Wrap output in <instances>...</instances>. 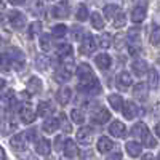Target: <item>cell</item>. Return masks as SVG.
I'll use <instances>...</instances> for the list:
<instances>
[{
  "instance_id": "cell-55",
  "label": "cell",
  "mask_w": 160,
  "mask_h": 160,
  "mask_svg": "<svg viewBox=\"0 0 160 160\" xmlns=\"http://www.w3.org/2000/svg\"><path fill=\"white\" fill-rule=\"evenodd\" d=\"M155 135L160 138V123H157V125H155Z\"/></svg>"
},
{
  "instance_id": "cell-24",
  "label": "cell",
  "mask_w": 160,
  "mask_h": 160,
  "mask_svg": "<svg viewBox=\"0 0 160 160\" xmlns=\"http://www.w3.org/2000/svg\"><path fill=\"white\" fill-rule=\"evenodd\" d=\"M144 19H146V7L138 5V7H135V8L131 10V21H133V22L139 24V22H142Z\"/></svg>"
},
{
  "instance_id": "cell-27",
  "label": "cell",
  "mask_w": 160,
  "mask_h": 160,
  "mask_svg": "<svg viewBox=\"0 0 160 160\" xmlns=\"http://www.w3.org/2000/svg\"><path fill=\"white\" fill-rule=\"evenodd\" d=\"M0 98H2V101H5V104L7 106H15V102H16V96H15V91L13 90H10V88H5V90H2L0 91Z\"/></svg>"
},
{
  "instance_id": "cell-16",
  "label": "cell",
  "mask_w": 160,
  "mask_h": 160,
  "mask_svg": "<svg viewBox=\"0 0 160 160\" xmlns=\"http://www.w3.org/2000/svg\"><path fill=\"white\" fill-rule=\"evenodd\" d=\"M122 112H123V115H125V118H128V120H133L138 114H139V108L133 102V101H127L125 104H123V109H122Z\"/></svg>"
},
{
  "instance_id": "cell-3",
  "label": "cell",
  "mask_w": 160,
  "mask_h": 160,
  "mask_svg": "<svg viewBox=\"0 0 160 160\" xmlns=\"http://www.w3.org/2000/svg\"><path fill=\"white\" fill-rule=\"evenodd\" d=\"M75 72V66H74V61L72 58L69 56L68 59H64L62 64L59 66V71H58V80H61V82H66V80H69L72 77V74Z\"/></svg>"
},
{
  "instance_id": "cell-59",
  "label": "cell",
  "mask_w": 160,
  "mask_h": 160,
  "mask_svg": "<svg viewBox=\"0 0 160 160\" xmlns=\"http://www.w3.org/2000/svg\"><path fill=\"white\" fill-rule=\"evenodd\" d=\"M48 2H51V0H48Z\"/></svg>"
},
{
  "instance_id": "cell-28",
  "label": "cell",
  "mask_w": 160,
  "mask_h": 160,
  "mask_svg": "<svg viewBox=\"0 0 160 160\" xmlns=\"http://www.w3.org/2000/svg\"><path fill=\"white\" fill-rule=\"evenodd\" d=\"M108 101H109V104H111V108L114 109V111H122L123 109V98L120 96V95H111L109 98H108Z\"/></svg>"
},
{
  "instance_id": "cell-30",
  "label": "cell",
  "mask_w": 160,
  "mask_h": 160,
  "mask_svg": "<svg viewBox=\"0 0 160 160\" xmlns=\"http://www.w3.org/2000/svg\"><path fill=\"white\" fill-rule=\"evenodd\" d=\"M148 85H149V88L158 87V72L155 69H149V72H148Z\"/></svg>"
},
{
  "instance_id": "cell-25",
  "label": "cell",
  "mask_w": 160,
  "mask_h": 160,
  "mask_svg": "<svg viewBox=\"0 0 160 160\" xmlns=\"http://www.w3.org/2000/svg\"><path fill=\"white\" fill-rule=\"evenodd\" d=\"M28 91L31 95H37V93L42 91V80L38 77H31L28 80Z\"/></svg>"
},
{
  "instance_id": "cell-42",
  "label": "cell",
  "mask_w": 160,
  "mask_h": 160,
  "mask_svg": "<svg viewBox=\"0 0 160 160\" xmlns=\"http://www.w3.org/2000/svg\"><path fill=\"white\" fill-rule=\"evenodd\" d=\"M99 48H109L112 45V35L111 34H102L99 37Z\"/></svg>"
},
{
  "instance_id": "cell-58",
  "label": "cell",
  "mask_w": 160,
  "mask_h": 160,
  "mask_svg": "<svg viewBox=\"0 0 160 160\" xmlns=\"http://www.w3.org/2000/svg\"><path fill=\"white\" fill-rule=\"evenodd\" d=\"M157 160H160V154H158V157H157Z\"/></svg>"
},
{
  "instance_id": "cell-2",
  "label": "cell",
  "mask_w": 160,
  "mask_h": 160,
  "mask_svg": "<svg viewBox=\"0 0 160 160\" xmlns=\"http://www.w3.org/2000/svg\"><path fill=\"white\" fill-rule=\"evenodd\" d=\"M131 135H133V136H139V138H141V141H142V144L146 146V148H154V146L157 144V141H155V139H154V136L151 135L149 128L146 127L142 122L136 123L135 127L131 128Z\"/></svg>"
},
{
  "instance_id": "cell-53",
  "label": "cell",
  "mask_w": 160,
  "mask_h": 160,
  "mask_svg": "<svg viewBox=\"0 0 160 160\" xmlns=\"http://www.w3.org/2000/svg\"><path fill=\"white\" fill-rule=\"evenodd\" d=\"M142 160H155V158H154V155H152V154H146V155L142 157Z\"/></svg>"
},
{
  "instance_id": "cell-14",
  "label": "cell",
  "mask_w": 160,
  "mask_h": 160,
  "mask_svg": "<svg viewBox=\"0 0 160 160\" xmlns=\"http://www.w3.org/2000/svg\"><path fill=\"white\" fill-rule=\"evenodd\" d=\"M109 133L115 138H125L127 127H125V123L120 122V120H114V122L111 123V127H109Z\"/></svg>"
},
{
  "instance_id": "cell-13",
  "label": "cell",
  "mask_w": 160,
  "mask_h": 160,
  "mask_svg": "<svg viewBox=\"0 0 160 160\" xmlns=\"http://www.w3.org/2000/svg\"><path fill=\"white\" fill-rule=\"evenodd\" d=\"M77 141L82 146H88L93 141V131L90 127H80V130L77 131Z\"/></svg>"
},
{
  "instance_id": "cell-54",
  "label": "cell",
  "mask_w": 160,
  "mask_h": 160,
  "mask_svg": "<svg viewBox=\"0 0 160 160\" xmlns=\"http://www.w3.org/2000/svg\"><path fill=\"white\" fill-rule=\"evenodd\" d=\"M3 118H5V111H3L2 108H0V123L3 122Z\"/></svg>"
},
{
  "instance_id": "cell-1",
  "label": "cell",
  "mask_w": 160,
  "mask_h": 160,
  "mask_svg": "<svg viewBox=\"0 0 160 160\" xmlns=\"http://www.w3.org/2000/svg\"><path fill=\"white\" fill-rule=\"evenodd\" d=\"M3 59H5V66L7 68H11V69H21L24 66V53L19 50V48H15V47H10L5 50L3 53Z\"/></svg>"
},
{
  "instance_id": "cell-32",
  "label": "cell",
  "mask_w": 160,
  "mask_h": 160,
  "mask_svg": "<svg viewBox=\"0 0 160 160\" xmlns=\"http://www.w3.org/2000/svg\"><path fill=\"white\" fill-rule=\"evenodd\" d=\"M91 26L95 29H98V31H101L102 28H104V19H102V16L99 15V13H91Z\"/></svg>"
},
{
  "instance_id": "cell-44",
  "label": "cell",
  "mask_w": 160,
  "mask_h": 160,
  "mask_svg": "<svg viewBox=\"0 0 160 160\" xmlns=\"http://www.w3.org/2000/svg\"><path fill=\"white\" fill-rule=\"evenodd\" d=\"M85 32H83V29L82 28H78V26H75V28H72V37H74V40H80L82 42L83 40V35Z\"/></svg>"
},
{
  "instance_id": "cell-5",
  "label": "cell",
  "mask_w": 160,
  "mask_h": 160,
  "mask_svg": "<svg viewBox=\"0 0 160 160\" xmlns=\"http://www.w3.org/2000/svg\"><path fill=\"white\" fill-rule=\"evenodd\" d=\"M96 48H99L98 40L93 37V35L87 34L83 37V40H82V45H80V53H82V55H91V53L95 51Z\"/></svg>"
},
{
  "instance_id": "cell-47",
  "label": "cell",
  "mask_w": 160,
  "mask_h": 160,
  "mask_svg": "<svg viewBox=\"0 0 160 160\" xmlns=\"http://www.w3.org/2000/svg\"><path fill=\"white\" fill-rule=\"evenodd\" d=\"M123 43H125V38L118 35V37L115 38V48H117V50H120V48H123Z\"/></svg>"
},
{
  "instance_id": "cell-19",
  "label": "cell",
  "mask_w": 160,
  "mask_h": 160,
  "mask_svg": "<svg viewBox=\"0 0 160 160\" xmlns=\"http://www.w3.org/2000/svg\"><path fill=\"white\" fill-rule=\"evenodd\" d=\"M96 149H98V152H101V154H109V152L114 149V142H112L108 136H101L99 141H98V144H96Z\"/></svg>"
},
{
  "instance_id": "cell-20",
  "label": "cell",
  "mask_w": 160,
  "mask_h": 160,
  "mask_svg": "<svg viewBox=\"0 0 160 160\" xmlns=\"http://www.w3.org/2000/svg\"><path fill=\"white\" fill-rule=\"evenodd\" d=\"M56 98H58V102H59L61 106L69 104V101H71V98H72V90H71L69 87H61L59 91H58V95H56Z\"/></svg>"
},
{
  "instance_id": "cell-22",
  "label": "cell",
  "mask_w": 160,
  "mask_h": 160,
  "mask_svg": "<svg viewBox=\"0 0 160 160\" xmlns=\"http://www.w3.org/2000/svg\"><path fill=\"white\" fill-rule=\"evenodd\" d=\"M125 149H127V154L131 155V157H139L141 152H142V146L136 141H128L125 144Z\"/></svg>"
},
{
  "instance_id": "cell-10",
  "label": "cell",
  "mask_w": 160,
  "mask_h": 160,
  "mask_svg": "<svg viewBox=\"0 0 160 160\" xmlns=\"http://www.w3.org/2000/svg\"><path fill=\"white\" fill-rule=\"evenodd\" d=\"M77 77L80 78V83H85V82H90V80L95 78V75H93V71L91 68L83 62V64H80L78 68H77Z\"/></svg>"
},
{
  "instance_id": "cell-39",
  "label": "cell",
  "mask_w": 160,
  "mask_h": 160,
  "mask_svg": "<svg viewBox=\"0 0 160 160\" xmlns=\"http://www.w3.org/2000/svg\"><path fill=\"white\" fill-rule=\"evenodd\" d=\"M117 13H118V7L117 5H106L104 7V16L108 18V19H112L117 16Z\"/></svg>"
},
{
  "instance_id": "cell-9",
  "label": "cell",
  "mask_w": 160,
  "mask_h": 160,
  "mask_svg": "<svg viewBox=\"0 0 160 160\" xmlns=\"http://www.w3.org/2000/svg\"><path fill=\"white\" fill-rule=\"evenodd\" d=\"M131 82H133V78H131L130 72L122 71V72H118V75H117V78H115V87H117L120 91H127V90L130 88Z\"/></svg>"
},
{
  "instance_id": "cell-41",
  "label": "cell",
  "mask_w": 160,
  "mask_h": 160,
  "mask_svg": "<svg viewBox=\"0 0 160 160\" xmlns=\"http://www.w3.org/2000/svg\"><path fill=\"white\" fill-rule=\"evenodd\" d=\"M125 22H127L125 13L118 11V13H117V16L114 18V28H115V29H120V28H123V26H125Z\"/></svg>"
},
{
  "instance_id": "cell-23",
  "label": "cell",
  "mask_w": 160,
  "mask_h": 160,
  "mask_svg": "<svg viewBox=\"0 0 160 160\" xmlns=\"http://www.w3.org/2000/svg\"><path fill=\"white\" fill-rule=\"evenodd\" d=\"M58 128H61V120L58 117H51V118L45 120V123H43V131L45 133H55Z\"/></svg>"
},
{
  "instance_id": "cell-43",
  "label": "cell",
  "mask_w": 160,
  "mask_h": 160,
  "mask_svg": "<svg viewBox=\"0 0 160 160\" xmlns=\"http://www.w3.org/2000/svg\"><path fill=\"white\" fill-rule=\"evenodd\" d=\"M75 18H77L78 21H87V19H88V8H87L85 5H80V7L77 8Z\"/></svg>"
},
{
  "instance_id": "cell-21",
  "label": "cell",
  "mask_w": 160,
  "mask_h": 160,
  "mask_svg": "<svg viewBox=\"0 0 160 160\" xmlns=\"http://www.w3.org/2000/svg\"><path fill=\"white\" fill-rule=\"evenodd\" d=\"M131 69H133V74H135L136 77H141L144 75L146 72H148V62H146L144 59H135L131 64Z\"/></svg>"
},
{
  "instance_id": "cell-36",
  "label": "cell",
  "mask_w": 160,
  "mask_h": 160,
  "mask_svg": "<svg viewBox=\"0 0 160 160\" xmlns=\"http://www.w3.org/2000/svg\"><path fill=\"white\" fill-rule=\"evenodd\" d=\"M151 43L152 45H158L160 43V26L152 24V31H151Z\"/></svg>"
},
{
  "instance_id": "cell-35",
  "label": "cell",
  "mask_w": 160,
  "mask_h": 160,
  "mask_svg": "<svg viewBox=\"0 0 160 160\" xmlns=\"http://www.w3.org/2000/svg\"><path fill=\"white\" fill-rule=\"evenodd\" d=\"M38 34H42V24H40L38 21H35V22H32V24L29 26L28 35H29V38H34V37H37Z\"/></svg>"
},
{
  "instance_id": "cell-34",
  "label": "cell",
  "mask_w": 160,
  "mask_h": 160,
  "mask_svg": "<svg viewBox=\"0 0 160 160\" xmlns=\"http://www.w3.org/2000/svg\"><path fill=\"white\" fill-rule=\"evenodd\" d=\"M71 118H72L74 123H78V125L85 123V115H83V112L80 109H72L71 111Z\"/></svg>"
},
{
  "instance_id": "cell-33",
  "label": "cell",
  "mask_w": 160,
  "mask_h": 160,
  "mask_svg": "<svg viewBox=\"0 0 160 160\" xmlns=\"http://www.w3.org/2000/svg\"><path fill=\"white\" fill-rule=\"evenodd\" d=\"M40 48L43 51L51 50V35L50 34H40Z\"/></svg>"
},
{
  "instance_id": "cell-56",
  "label": "cell",
  "mask_w": 160,
  "mask_h": 160,
  "mask_svg": "<svg viewBox=\"0 0 160 160\" xmlns=\"http://www.w3.org/2000/svg\"><path fill=\"white\" fill-rule=\"evenodd\" d=\"M0 160H5V151L0 148Z\"/></svg>"
},
{
  "instance_id": "cell-29",
  "label": "cell",
  "mask_w": 160,
  "mask_h": 160,
  "mask_svg": "<svg viewBox=\"0 0 160 160\" xmlns=\"http://www.w3.org/2000/svg\"><path fill=\"white\" fill-rule=\"evenodd\" d=\"M53 108H51V104L48 101H42V102H38V108H37V114L40 117H47L48 114H51Z\"/></svg>"
},
{
  "instance_id": "cell-15",
  "label": "cell",
  "mask_w": 160,
  "mask_h": 160,
  "mask_svg": "<svg viewBox=\"0 0 160 160\" xmlns=\"http://www.w3.org/2000/svg\"><path fill=\"white\" fill-rule=\"evenodd\" d=\"M148 93H149V85H146L142 82H139V83H136L135 87H133V96H135L136 99H139V101L148 99Z\"/></svg>"
},
{
  "instance_id": "cell-37",
  "label": "cell",
  "mask_w": 160,
  "mask_h": 160,
  "mask_svg": "<svg viewBox=\"0 0 160 160\" xmlns=\"http://www.w3.org/2000/svg\"><path fill=\"white\" fill-rule=\"evenodd\" d=\"M51 34H53V37L61 38V37H64L66 34H68V28H66L64 24H56V26H53Z\"/></svg>"
},
{
  "instance_id": "cell-38",
  "label": "cell",
  "mask_w": 160,
  "mask_h": 160,
  "mask_svg": "<svg viewBox=\"0 0 160 160\" xmlns=\"http://www.w3.org/2000/svg\"><path fill=\"white\" fill-rule=\"evenodd\" d=\"M35 64H37V69L45 71V69H48V68H50V58L38 55V56H37V59H35Z\"/></svg>"
},
{
  "instance_id": "cell-57",
  "label": "cell",
  "mask_w": 160,
  "mask_h": 160,
  "mask_svg": "<svg viewBox=\"0 0 160 160\" xmlns=\"http://www.w3.org/2000/svg\"><path fill=\"white\" fill-rule=\"evenodd\" d=\"M3 7H5V0H0V10H3Z\"/></svg>"
},
{
  "instance_id": "cell-49",
  "label": "cell",
  "mask_w": 160,
  "mask_h": 160,
  "mask_svg": "<svg viewBox=\"0 0 160 160\" xmlns=\"http://www.w3.org/2000/svg\"><path fill=\"white\" fill-rule=\"evenodd\" d=\"M61 141H62V138H61V136H58V138H56V141H55V146H56V149H58V151H59V149L62 151V146H61Z\"/></svg>"
},
{
  "instance_id": "cell-12",
  "label": "cell",
  "mask_w": 160,
  "mask_h": 160,
  "mask_svg": "<svg viewBox=\"0 0 160 160\" xmlns=\"http://www.w3.org/2000/svg\"><path fill=\"white\" fill-rule=\"evenodd\" d=\"M69 11H71L69 2H61V3H56L55 7L51 8V15L55 18H68Z\"/></svg>"
},
{
  "instance_id": "cell-50",
  "label": "cell",
  "mask_w": 160,
  "mask_h": 160,
  "mask_svg": "<svg viewBox=\"0 0 160 160\" xmlns=\"http://www.w3.org/2000/svg\"><path fill=\"white\" fill-rule=\"evenodd\" d=\"M122 158V154L120 152H117V154H112L111 157H108V160H120Z\"/></svg>"
},
{
  "instance_id": "cell-45",
  "label": "cell",
  "mask_w": 160,
  "mask_h": 160,
  "mask_svg": "<svg viewBox=\"0 0 160 160\" xmlns=\"http://www.w3.org/2000/svg\"><path fill=\"white\" fill-rule=\"evenodd\" d=\"M59 120H61V130H62L64 133H71V131H72V127H71V123L68 122L66 115H61Z\"/></svg>"
},
{
  "instance_id": "cell-48",
  "label": "cell",
  "mask_w": 160,
  "mask_h": 160,
  "mask_svg": "<svg viewBox=\"0 0 160 160\" xmlns=\"http://www.w3.org/2000/svg\"><path fill=\"white\" fill-rule=\"evenodd\" d=\"M26 135H28V139H35V130H29V131H26Z\"/></svg>"
},
{
  "instance_id": "cell-52",
  "label": "cell",
  "mask_w": 160,
  "mask_h": 160,
  "mask_svg": "<svg viewBox=\"0 0 160 160\" xmlns=\"http://www.w3.org/2000/svg\"><path fill=\"white\" fill-rule=\"evenodd\" d=\"M3 68H7V66H5V59H3V55H2V53H0V71H2Z\"/></svg>"
},
{
  "instance_id": "cell-46",
  "label": "cell",
  "mask_w": 160,
  "mask_h": 160,
  "mask_svg": "<svg viewBox=\"0 0 160 160\" xmlns=\"http://www.w3.org/2000/svg\"><path fill=\"white\" fill-rule=\"evenodd\" d=\"M128 51H130V55L136 56L138 53L141 51V48H139V43H130V45H128Z\"/></svg>"
},
{
  "instance_id": "cell-8",
  "label": "cell",
  "mask_w": 160,
  "mask_h": 160,
  "mask_svg": "<svg viewBox=\"0 0 160 160\" xmlns=\"http://www.w3.org/2000/svg\"><path fill=\"white\" fill-rule=\"evenodd\" d=\"M8 22H10V26L13 29H22L24 24H26V16L21 11L13 10V11L8 13Z\"/></svg>"
},
{
  "instance_id": "cell-26",
  "label": "cell",
  "mask_w": 160,
  "mask_h": 160,
  "mask_svg": "<svg viewBox=\"0 0 160 160\" xmlns=\"http://www.w3.org/2000/svg\"><path fill=\"white\" fill-rule=\"evenodd\" d=\"M50 141L48 139H45V138H40V139H37V142H35V152L37 154H40V155H48L50 154Z\"/></svg>"
},
{
  "instance_id": "cell-31",
  "label": "cell",
  "mask_w": 160,
  "mask_h": 160,
  "mask_svg": "<svg viewBox=\"0 0 160 160\" xmlns=\"http://www.w3.org/2000/svg\"><path fill=\"white\" fill-rule=\"evenodd\" d=\"M56 53H58L61 58H69L72 55V47L69 43H61V45H58Z\"/></svg>"
},
{
  "instance_id": "cell-40",
  "label": "cell",
  "mask_w": 160,
  "mask_h": 160,
  "mask_svg": "<svg viewBox=\"0 0 160 160\" xmlns=\"http://www.w3.org/2000/svg\"><path fill=\"white\" fill-rule=\"evenodd\" d=\"M127 38L130 43H139V29L138 28H131L127 34Z\"/></svg>"
},
{
  "instance_id": "cell-51",
  "label": "cell",
  "mask_w": 160,
  "mask_h": 160,
  "mask_svg": "<svg viewBox=\"0 0 160 160\" xmlns=\"http://www.w3.org/2000/svg\"><path fill=\"white\" fill-rule=\"evenodd\" d=\"M8 2H10L11 5H24L26 0H8Z\"/></svg>"
},
{
  "instance_id": "cell-7",
  "label": "cell",
  "mask_w": 160,
  "mask_h": 160,
  "mask_svg": "<svg viewBox=\"0 0 160 160\" xmlns=\"http://www.w3.org/2000/svg\"><path fill=\"white\" fill-rule=\"evenodd\" d=\"M78 91L88 93V95H99L101 93V83H99V80L95 77L93 80H90V82L80 83L78 85Z\"/></svg>"
},
{
  "instance_id": "cell-4",
  "label": "cell",
  "mask_w": 160,
  "mask_h": 160,
  "mask_svg": "<svg viewBox=\"0 0 160 160\" xmlns=\"http://www.w3.org/2000/svg\"><path fill=\"white\" fill-rule=\"evenodd\" d=\"M111 120V112L102 108V106H98L96 109H93L91 112V122L93 123H96V125H104V123H108Z\"/></svg>"
},
{
  "instance_id": "cell-6",
  "label": "cell",
  "mask_w": 160,
  "mask_h": 160,
  "mask_svg": "<svg viewBox=\"0 0 160 160\" xmlns=\"http://www.w3.org/2000/svg\"><path fill=\"white\" fill-rule=\"evenodd\" d=\"M37 117V112L32 109V106L29 102H24L19 108V118L22 123H32Z\"/></svg>"
},
{
  "instance_id": "cell-17",
  "label": "cell",
  "mask_w": 160,
  "mask_h": 160,
  "mask_svg": "<svg viewBox=\"0 0 160 160\" xmlns=\"http://www.w3.org/2000/svg\"><path fill=\"white\" fill-rule=\"evenodd\" d=\"M62 154H64L66 158H74L78 154L77 146H75V142L72 139H66L64 141V144H62Z\"/></svg>"
},
{
  "instance_id": "cell-11",
  "label": "cell",
  "mask_w": 160,
  "mask_h": 160,
  "mask_svg": "<svg viewBox=\"0 0 160 160\" xmlns=\"http://www.w3.org/2000/svg\"><path fill=\"white\" fill-rule=\"evenodd\" d=\"M10 144H11L13 149L24 151L26 146H28V135H26V133H16V135L10 139Z\"/></svg>"
},
{
  "instance_id": "cell-18",
  "label": "cell",
  "mask_w": 160,
  "mask_h": 160,
  "mask_svg": "<svg viewBox=\"0 0 160 160\" xmlns=\"http://www.w3.org/2000/svg\"><path fill=\"white\" fill-rule=\"evenodd\" d=\"M95 62H96V66H98L99 69L108 71V69L111 68V66H112V58L108 55V53H101V55H96Z\"/></svg>"
}]
</instances>
